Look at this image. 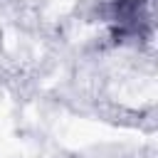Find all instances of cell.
<instances>
[{
	"label": "cell",
	"mask_w": 158,
	"mask_h": 158,
	"mask_svg": "<svg viewBox=\"0 0 158 158\" xmlns=\"http://www.w3.org/2000/svg\"><path fill=\"white\" fill-rule=\"evenodd\" d=\"M111 22H114L118 37L138 35L141 27H143V22H146V15H143V5H141V0H118V2L114 5Z\"/></svg>",
	"instance_id": "obj_1"
}]
</instances>
